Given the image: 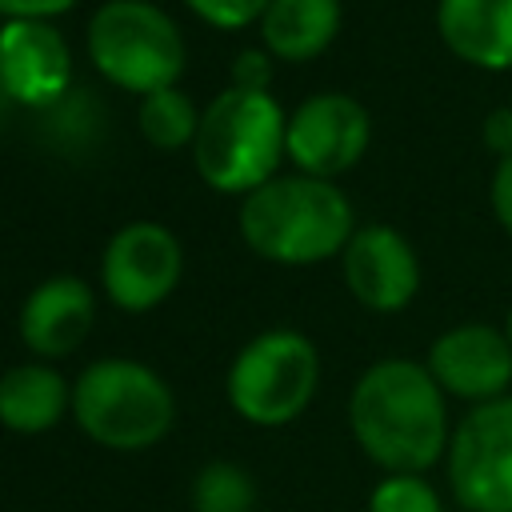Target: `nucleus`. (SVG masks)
<instances>
[{"mask_svg": "<svg viewBox=\"0 0 512 512\" xmlns=\"http://www.w3.org/2000/svg\"><path fill=\"white\" fill-rule=\"evenodd\" d=\"M368 108L344 92H316L288 112V160L304 176L332 180L368 152Z\"/></svg>", "mask_w": 512, "mask_h": 512, "instance_id": "obj_9", "label": "nucleus"}, {"mask_svg": "<svg viewBox=\"0 0 512 512\" xmlns=\"http://www.w3.org/2000/svg\"><path fill=\"white\" fill-rule=\"evenodd\" d=\"M8 108H12V96L4 92V84H0V124H4V116H8Z\"/></svg>", "mask_w": 512, "mask_h": 512, "instance_id": "obj_26", "label": "nucleus"}, {"mask_svg": "<svg viewBox=\"0 0 512 512\" xmlns=\"http://www.w3.org/2000/svg\"><path fill=\"white\" fill-rule=\"evenodd\" d=\"M344 284L368 312H400L420 292V260L404 232L388 224L356 228L340 252Z\"/></svg>", "mask_w": 512, "mask_h": 512, "instance_id": "obj_12", "label": "nucleus"}, {"mask_svg": "<svg viewBox=\"0 0 512 512\" xmlns=\"http://www.w3.org/2000/svg\"><path fill=\"white\" fill-rule=\"evenodd\" d=\"M72 416L80 432L104 448L136 452L168 436L176 400L172 388L140 360H92L72 384Z\"/></svg>", "mask_w": 512, "mask_h": 512, "instance_id": "obj_4", "label": "nucleus"}, {"mask_svg": "<svg viewBox=\"0 0 512 512\" xmlns=\"http://www.w3.org/2000/svg\"><path fill=\"white\" fill-rule=\"evenodd\" d=\"M64 412H72V384L48 360L12 364L0 376V424L8 432L40 436L56 428Z\"/></svg>", "mask_w": 512, "mask_h": 512, "instance_id": "obj_15", "label": "nucleus"}, {"mask_svg": "<svg viewBox=\"0 0 512 512\" xmlns=\"http://www.w3.org/2000/svg\"><path fill=\"white\" fill-rule=\"evenodd\" d=\"M340 32V0H268L260 40L276 60H316Z\"/></svg>", "mask_w": 512, "mask_h": 512, "instance_id": "obj_16", "label": "nucleus"}, {"mask_svg": "<svg viewBox=\"0 0 512 512\" xmlns=\"http://www.w3.org/2000/svg\"><path fill=\"white\" fill-rule=\"evenodd\" d=\"M504 336H508V344H512V312H508V320H504Z\"/></svg>", "mask_w": 512, "mask_h": 512, "instance_id": "obj_27", "label": "nucleus"}, {"mask_svg": "<svg viewBox=\"0 0 512 512\" xmlns=\"http://www.w3.org/2000/svg\"><path fill=\"white\" fill-rule=\"evenodd\" d=\"M348 424L360 452L384 472H428L448 452V400L428 364L388 356L360 372Z\"/></svg>", "mask_w": 512, "mask_h": 512, "instance_id": "obj_1", "label": "nucleus"}, {"mask_svg": "<svg viewBox=\"0 0 512 512\" xmlns=\"http://www.w3.org/2000/svg\"><path fill=\"white\" fill-rule=\"evenodd\" d=\"M352 232V200L336 188V180L304 172L272 176L240 200V236L272 264H316L340 256Z\"/></svg>", "mask_w": 512, "mask_h": 512, "instance_id": "obj_2", "label": "nucleus"}, {"mask_svg": "<svg viewBox=\"0 0 512 512\" xmlns=\"http://www.w3.org/2000/svg\"><path fill=\"white\" fill-rule=\"evenodd\" d=\"M0 84L12 104L44 112L72 88V52L52 20L0 24Z\"/></svg>", "mask_w": 512, "mask_h": 512, "instance_id": "obj_10", "label": "nucleus"}, {"mask_svg": "<svg viewBox=\"0 0 512 512\" xmlns=\"http://www.w3.org/2000/svg\"><path fill=\"white\" fill-rule=\"evenodd\" d=\"M200 112H204V108H196L192 96L172 84V88H160V92L140 96L136 124H140V136H144L152 148L176 152V148H192L196 128H200Z\"/></svg>", "mask_w": 512, "mask_h": 512, "instance_id": "obj_17", "label": "nucleus"}, {"mask_svg": "<svg viewBox=\"0 0 512 512\" xmlns=\"http://www.w3.org/2000/svg\"><path fill=\"white\" fill-rule=\"evenodd\" d=\"M288 160V116L272 92L224 88L200 112L192 164L200 180L228 196H248L268 184Z\"/></svg>", "mask_w": 512, "mask_h": 512, "instance_id": "obj_3", "label": "nucleus"}, {"mask_svg": "<svg viewBox=\"0 0 512 512\" xmlns=\"http://www.w3.org/2000/svg\"><path fill=\"white\" fill-rule=\"evenodd\" d=\"M192 504H196V512H252L256 484L240 464L212 460L192 480Z\"/></svg>", "mask_w": 512, "mask_h": 512, "instance_id": "obj_18", "label": "nucleus"}, {"mask_svg": "<svg viewBox=\"0 0 512 512\" xmlns=\"http://www.w3.org/2000/svg\"><path fill=\"white\" fill-rule=\"evenodd\" d=\"M428 372L444 388V396L484 404L508 396L512 384V344L504 328L492 324H456L440 332L428 348Z\"/></svg>", "mask_w": 512, "mask_h": 512, "instance_id": "obj_11", "label": "nucleus"}, {"mask_svg": "<svg viewBox=\"0 0 512 512\" xmlns=\"http://www.w3.org/2000/svg\"><path fill=\"white\" fill-rule=\"evenodd\" d=\"M272 80V52L268 48H244L232 60V88L244 92H268Z\"/></svg>", "mask_w": 512, "mask_h": 512, "instance_id": "obj_22", "label": "nucleus"}, {"mask_svg": "<svg viewBox=\"0 0 512 512\" xmlns=\"http://www.w3.org/2000/svg\"><path fill=\"white\" fill-rule=\"evenodd\" d=\"M96 324V292L80 276H48L20 304V340L40 360L76 352Z\"/></svg>", "mask_w": 512, "mask_h": 512, "instance_id": "obj_13", "label": "nucleus"}, {"mask_svg": "<svg viewBox=\"0 0 512 512\" xmlns=\"http://www.w3.org/2000/svg\"><path fill=\"white\" fill-rule=\"evenodd\" d=\"M76 4L80 0H0V16L4 20H52Z\"/></svg>", "mask_w": 512, "mask_h": 512, "instance_id": "obj_24", "label": "nucleus"}, {"mask_svg": "<svg viewBox=\"0 0 512 512\" xmlns=\"http://www.w3.org/2000/svg\"><path fill=\"white\" fill-rule=\"evenodd\" d=\"M184 4L192 8V16H200L204 24L224 28V32L256 24L268 8V0H184Z\"/></svg>", "mask_w": 512, "mask_h": 512, "instance_id": "obj_21", "label": "nucleus"}, {"mask_svg": "<svg viewBox=\"0 0 512 512\" xmlns=\"http://www.w3.org/2000/svg\"><path fill=\"white\" fill-rule=\"evenodd\" d=\"M180 272H184L180 240L156 220L124 224L108 240L100 260L104 296L124 312H152L160 300L172 296Z\"/></svg>", "mask_w": 512, "mask_h": 512, "instance_id": "obj_8", "label": "nucleus"}, {"mask_svg": "<svg viewBox=\"0 0 512 512\" xmlns=\"http://www.w3.org/2000/svg\"><path fill=\"white\" fill-rule=\"evenodd\" d=\"M88 56L96 72L136 96L172 88L184 72V32L152 0H108L88 20Z\"/></svg>", "mask_w": 512, "mask_h": 512, "instance_id": "obj_5", "label": "nucleus"}, {"mask_svg": "<svg viewBox=\"0 0 512 512\" xmlns=\"http://www.w3.org/2000/svg\"><path fill=\"white\" fill-rule=\"evenodd\" d=\"M488 200H492V216H496V224L512 236V156H504V160L496 164Z\"/></svg>", "mask_w": 512, "mask_h": 512, "instance_id": "obj_23", "label": "nucleus"}, {"mask_svg": "<svg viewBox=\"0 0 512 512\" xmlns=\"http://www.w3.org/2000/svg\"><path fill=\"white\" fill-rule=\"evenodd\" d=\"M100 100H92L88 92H64L56 104L44 108L48 116V136L52 144H88L92 132L100 136Z\"/></svg>", "mask_w": 512, "mask_h": 512, "instance_id": "obj_19", "label": "nucleus"}, {"mask_svg": "<svg viewBox=\"0 0 512 512\" xmlns=\"http://www.w3.org/2000/svg\"><path fill=\"white\" fill-rule=\"evenodd\" d=\"M448 488L468 512H512V396L472 404L448 436Z\"/></svg>", "mask_w": 512, "mask_h": 512, "instance_id": "obj_7", "label": "nucleus"}, {"mask_svg": "<svg viewBox=\"0 0 512 512\" xmlns=\"http://www.w3.org/2000/svg\"><path fill=\"white\" fill-rule=\"evenodd\" d=\"M436 32L472 68H512V0H436Z\"/></svg>", "mask_w": 512, "mask_h": 512, "instance_id": "obj_14", "label": "nucleus"}, {"mask_svg": "<svg viewBox=\"0 0 512 512\" xmlns=\"http://www.w3.org/2000/svg\"><path fill=\"white\" fill-rule=\"evenodd\" d=\"M484 144L488 152H496L500 160L512 156V108H492L484 116Z\"/></svg>", "mask_w": 512, "mask_h": 512, "instance_id": "obj_25", "label": "nucleus"}, {"mask_svg": "<svg viewBox=\"0 0 512 512\" xmlns=\"http://www.w3.org/2000/svg\"><path fill=\"white\" fill-rule=\"evenodd\" d=\"M368 512H444L424 472H384L368 496Z\"/></svg>", "mask_w": 512, "mask_h": 512, "instance_id": "obj_20", "label": "nucleus"}, {"mask_svg": "<svg viewBox=\"0 0 512 512\" xmlns=\"http://www.w3.org/2000/svg\"><path fill=\"white\" fill-rule=\"evenodd\" d=\"M320 384V352L296 328H268L252 336L228 368V404L260 428L296 420Z\"/></svg>", "mask_w": 512, "mask_h": 512, "instance_id": "obj_6", "label": "nucleus"}]
</instances>
